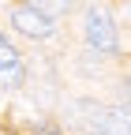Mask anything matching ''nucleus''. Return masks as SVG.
Returning a JSON list of instances; mask_svg holds the SVG:
<instances>
[{"mask_svg": "<svg viewBox=\"0 0 131 135\" xmlns=\"http://www.w3.org/2000/svg\"><path fill=\"white\" fill-rule=\"evenodd\" d=\"M83 30H86V45L94 49V53H116V26H112V19L101 11V8H90L86 19H83Z\"/></svg>", "mask_w": 131, "mask_h": 135, "instance_id": "f257e3e1", "label": "nucleus"}, {"mask_svg": "<svg viewBox=\"0 0 131 135\" xmlns=\"http://www.w3.org/2000/svg\"><path fill=\"white\" fill-rule=\"evenodd\" d=\"M11 23L19 34H26V38H49V34L56 30V19L49 15L41 4H23L11 11Z\"/></svg>", "mask_w": 131, "mask_h": 135, "instance_id": "f03ea898", "label": "nucleus"}, {"mask_svg": "<svg viewBox=\"0 0 131 135\" xmlns=\"http://www.w3.org/2000/svg\"><path fill=\"white\" fill-rule=\"evenodd\" d=\"M90 131L94 135H131V113H124V109H94Z\"/></svg>", "mask_w": 131, "mask_h": 135, "instance_id": "7ed1b4c3", "label": "nucleus"}, {"mask_svg": "<svg viewBox=\"0 0 131 135\" xmlns=\"http://www.w3.org/2000/svg\"><path fill=\"white\" fill-rule=\"evenodd\" d=\"M15 86H23V64L19 60L0 68V90H15Z\"/></svg>", "mask_w": 131, "mask_h": 135, "instance_id": "20e7f679", "label": "nucleus"}, {"mask_svg": "<svg viewBox=\"0 0 131 135\" xmlns=\"http://www.w3.org/2000/svg\"><path fill=\"white\" fill-rule=\"evenodd\" d=\"M11 60H15V49L4 41V34H0V68H4V64H11Z\"/></svg>", "mask_w": 131, "mask_h": 135, "instance_id": "39448f33", "label": "nucleus"}]
</instances>
